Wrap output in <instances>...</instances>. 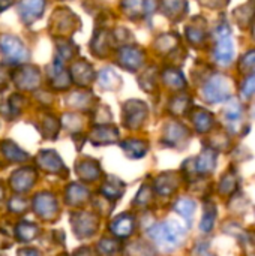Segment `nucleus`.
Wrapping results in <instances>:
<instances>
[{"instance_id":"obj_1","label":"nucleus","mask_w":255,"mask_h":256,"mask_svg":"<svg viewBox=\"0 0 255 256\" xmlns=\"http://www.w3.org/2000/svg\"><path fill=\"white\" fill-rule=\"evenodd\" d=\"M149 236L155 240V243L165 252L174 250L185 238V230L174 220L162 222L155 225Z\"/></svg>"},{"instance_id":"obj_2","label":"nucleus","mask_w":255,"mask_h":256,"mask_svg":"<svg viewBox=\"0 0 255 256\" xmlns=\"http://www.w3.org/2000/svg\"><path fill=\"white\" fill-rule=\"evenodd\" d=\"M215 60L222 64L228 66L234 57V44L231 38V32L227 26H221L216 30V45H215Z\"/></svg>"},{"instance_id":"obj_3","label":"nucleus","mask_w":255,"mask_h":256,"mask_svg":"<svg viewBox=\"0 0 255 256\" xmlns=\"http://www.w3.org/2000/svg\"><path fill=\"white\" fill-rule=\"evenodd\" d=\"M204 99L210 104H218L222 100H228L231 96V84L222 75H213L203 88Z\"/></svg>"},{"instance_id":"obj_4","label":"nucleus","mask_w":255,"mask_h":256,"mask_svg":"<svg viewBox=\"0 0 255 256\" xmlns=\"http://www.w3.org/2000/svg\"><path fill=\"white\" fill-rule=\"evenodd\" d=\"M216 166V153L212 148H206L197 159L195 168L200 174H209Z\"/></svg>"},{"instance_id":"obj_5","label":"nucleus","mask_w":255,"mask_h":256,"mask_svg":"<svg viewBox=\"0 0 255 256\" xmlns=\"http://www.w3.org/2000/svg\"><path fill=\"white\" fill-rule=\"evenodd\" d=\"M134 230V219L129 214H122L111 224V231L117 237H128Z\"/></svg>"},{"instance_id":"obj_6","label":"nucleus","mask_w":255,"mask_h":256,"mask_svg":"<svg viewBox=\"0 0 255 256\" xmlns=\"http://www.w3.org/2000/svg\"><path fill=\"white\" fill-rule=\"evenodd\" d=\"M35 210H36L38 214H41L44 218L51 216V213L56 212V201H54V198L47 195V194H42V195L36 196V200H35Z\"/></svg>"},{"instance_id":"obj_7","label":"nucleus","mask_w":255,"mask_h":256,"mask_svg":"<svg viewBox=\"0 0 255 256\" xmlns=\"http://www.w3.org/2000/svg\"><path fill=\"white\" fill-rule=\"evenodd\" d=\"M242 112H243V110H242L240 102L236 100L234 98H230V99H228V105H227V108H225V111H224V116H225V118H227V123H228V124H236V123H239L240 118H242Z\"/></svg>"},{"instance_id":"obj_8","label":"nucleus","mask_w":255,"mask_h":256,"mask_svg":"<svg viewBox=\"0 0 255 256\" xmlns=\"http://www.w3.org/2000/svg\"><path fill=\"white\" fill-rule=\"evenodd\" d=\"M194 124L198 132H209L213 126V116L204 110H198L194 116Z\"/></svg>"},{"instance_id":"obj_9","label":"nucleus","mask_w":255,"mask_h":256,"mask_svg":"<svg viewBox=\"0 0 255 256\" xmlns=\"http://www.w3.org/2000/svg\"><path fill=\"white\" fill-rule=\"evenodd\" d=\"M195 208H197V204H195V201L191 200V198H180V200L174 204V210H176L180 216H183L185 219H188V220L194 216Z\"/></svg>"},{"instance_id":"obj_10","label":"nucleus","mask_w":255,"mask_h":256,"mask_svg":"<svg viewBox=\"0 0 255 256\" xmlns=\"http://www.w3.org/2000/svg\"><path fill=\"white\" fill-rule=\"evenodd\" d=\"M215 220H216V208L215 206H207L204 208L203 218H201V224H200V230L203 232H210L215 226Z\"/></svg>"},{"instance_id":"obj_11","label":"nucleus","mask_w":255,"mask_h":256,"mask_svg":"<svg viewBox=\"0 0 255 256\" xmlns=\"http://www.w3.org/2000/svg\"><path fill=\"white\" fill-rule=\"evenodd\" d=\"M239 70L245 75L255 74V50L246 51L239 60Z\"/></svg>"},{"instance_id":"obj_12","label":"nucleus","mask_w":255,"mask_h":256,"mask_svg":"<svg viewBox=\"0 0 255 256\" xmlns=\"http://www.w3.org/2000/svg\"><path fill=\"white\" fill-rule=\"evenodd\" d=\"M237 188V178L233 172H228L225 174L222 178H221V183H219V194L221 195H230L236 190Z\"/></svg>"},{"instance_id":"obj_13","label":"nucleus","mask_w":255,"mask_h":256,"mask_svg":"<svg viewBox=\"0 0 255 256\" xmlns=\"http://www.w3.org/2000/svg\"><path fill=\"white\" fill-rule=\"evenodd\" d=\"M33 183V176H30L29 172L23 171V172H17L15 177H12V186L17 190H24L29 189L30 184Z\"/></svg>"},{"instance_id":"obj_14","label":"nucleus","mask_w":255,"mask_h":256,"mask_svg":"<svg viewBox=\"0 0 255 256\" xmlns=\"http://www.w3.org/2000/svg\"><path fill=\"white\" fill-rule=\"evenodd\" d=\"M176 188H177V182H176L173 177L168 180V176H164V177H161V178L156 182V189H158V192L162 194V195L171 194Z\"/></svg>"},{"instance_id":"obj_15","label":"nucleus","mask_w":255,"mask_h":256,"mask_svg":"<svg viewBox=\"0 0 255 256\" xmlns=\"http://www.w3.org/2000/svg\"><path fill=\"white\" fill-rule=\"evenodd\" d=\"M36 231H38L36 225H33V224H27V222L21 224V225L17 228V234H18V237H20L23 242H29V240H32V238L35 237Z\"/></svg>"},{"instance_id":"obj_16","label":"nucleus","mask_w":255,"mask_h":256,"mask_svg":"<svg viewBox=\"0 0 255 256\" xmlns=\"http://www.w3.org/2000/svg\"><path fill=\"white\" fill-rule=\"evenodd\" d=\"M240 93L243 98H251L255 93V74L252 75H248V78L243 81L242 84V88H240Z\"/></svg>"},{"instance_id":"obj_17","label":"nucleus","mask_w":255,"mask_h":256,"mask_svg":"<svg viewBox=\"0 0 255 256\" xmlns=\"http://www.w3.org/2000/svg\"><path fill=\"white\" fill-rule=\"evenodd\" d=\"M87 195V192L83 189V188H80V186H72L71 188V190H69V194H68V198H74V204H77V202H81V201H84V196Z\"/></svg>"},{"instance_id":"obj_18","label":"nucleus","mask_w":255,"mask_h":256,"mask_svg":"<svg viewBox=\"0 0 255 256\" xmlns=\"http://www.w3.org/2000/svg\"><path fill=\"white\" fill-rule=\"evenodd\" d=\"M99 249L105 254H113L114 250H117V244L113 240H102L99 244Z\"/></svg>"},{"instance_id":"obj_19","label":"nucleus","mask_w":255,"mask_h":256,"mask_svg":"<svg viewBox=\"0 0 255 256\" xmlns=\"http://www.w3.org/2000/svg\"><path fill=\"white\" fill-rule=\"evenodd\" d=\"M24 201H21V200H14L12 201V207L15 208V212H23V208H24Z\"/></svg>"},{"instance_id":"obj_20","label":"nucleus","mask_w":255,"mask_h":256,"mask_svg":"<svg viewBox=\"0 0 255 256\" xmlns=\"http://www.w3.org/2000/svg\"><path fill=\"white\" fill-rule=\"evenodd\" d=\"M20 256H39V254L33 249H23L20 252Z\"/></svg>"},{"instance_id":"obj_21","label":"nucleus","mask_w":255,"mask_h":256,"mask_svg":"<svg viewBox=\"0 0 255 256\" xmlns=\"http://www.w3.org/2000/svg\"><path fill=\"white\" fill-rule=\"evenodd\" d=\"M254 38H255V26H254Z\"/></svg>"}]
</instances>
